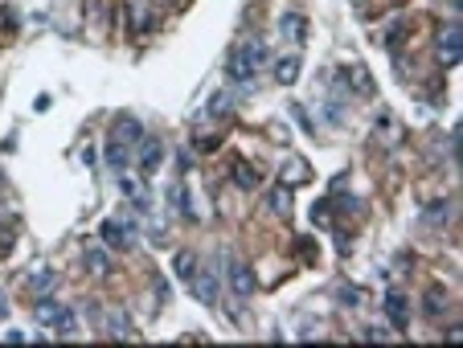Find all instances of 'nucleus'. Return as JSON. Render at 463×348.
<instances>
[{
    "label": "nucleus",
    "mask_w": 463,
    "mask_h": 348,
    "mask_svg": "<svg viewBox=\"0 0 463 348\" xmlns=\"http://www.w3.org/2000/svg\"><path fill=\"white\" fill-rule=\"evenodd\" d=\"M291 180H308V164H304V160H295V164L283 168V184H287V189H291Z\"/></svg>",
    "instance_id": "obj_21"
},
{
    "label": "nucleus",
    "mask_w": 463,
    "mask_h": 348,
    "mask_svg": "<svg viewBox=\"0 0 463 348\" xmlns=\"http://www.w3.org/2000/svg\"><path fill=\"white\" fill-rule=\"evenodd\" d=\"M164 160V143L160 139H139V168L143 173H156Z\"/></svg>",
    "instance_id": "obj_9"
},
{
    "label": "nucleus",
    "mask_w": 463,
    "mask_h": 348,
    "mask_svg": "<svg viewBox=\"0 0 463 348\" xmlns=\"http://www.w3.org/2000/svg\"><path fill=\"white\" fill-rule=\"evenodd\" d=\"M385 315H390V324H394L398 332H406V328H410V299H406L402 291H390V295H385Z\"/></svg>",
    "instance_id": "obj_6"
},
{
    "label": "nucleus",
    "mask_w": 463,
    "mask_h": 348,
    "mask_svg": "<svg viewBox=\"0 0 463 348\" xmlns=\"http://www.w3.org/2000/svg\"><path fill=\"white\" fill-rule=\"evenodd\" d=\"M103 242L111 250H132V238H136V218H123V221H103Z\"/></svg>",
    "instance_id": "obj_4"
},
{
    "label": "nucleus",
    "mask_w": 463,
    "mask_h": 348,
    "mask_svg": "<svg viewBox=\"0 0 463 348\" xmlns=\"http://www.w3.org/2000/svg\"><path fill=\"white\" fill-rule=\"evenodd\" d=\"M82 262L91 266L94 275H107V270H111V259H107V250H103V246H87V254H82Z\"/></svg>",
    "instance_id": "obj_15"
},
{
    "label": "nucleus",
    "mask_w": 463,
    "mask_h": 348,
    "mask_svg": "<svg viewBox=\"0 0 463 348\" xmlns=\"http://www.w3.org/2000/svg\"><path fill=\"white\" fill-rule=\"evenodd\" d=\"M107 332L119 336V340H132V336H136V328H132V320H128L123 311H111V315H107Z\"/></svg>",
    "instance_id": "obj_13"
},
{
    "label": "nucleus",
    "mask_w": 463,
    "mask_h": 348,
    "mask_svg": "<svg viewBox=\"0 0 463 348\" xmlns=\"http://www.w3.org/2000/svg\"><path fill=\"white\" fill-rule=\"evenodd\" d=\"M460 49H463V42H460V21H447V25H443V33H439V62H443V66L460 62Z\"/></svg>",
    "instance_id": "obj_5"
},
{
    "label": "nucleus",
    "mask_w": 463,
    "mask_h": 348,
    "mask_svg": "<svg viewBox=\"0 0 463 348\" xmlns=\"http://www.w3.org/2000/svg\"><path fill=\"white\" fill-rule=\"evenodd\" d=\"M226 283H230V291L238 299H250L254 295V287H259V279H254V266L242 259H230L226 262Z\"/></svg>",
    "instance_id": "obj_2"
},
{
    "label": "nucleus",
    "mask_w": 463,
    "mask_h": 348,
    "mask_svg": "<svg viewBox=\"0 0 463 348\" xmlns=\"http://www.w3.org/2000/svg\"><path fill=\"white\" fill-rule=\"evenodd\" d=\"M37 324H49V328H58L62 336H74V311L62 304H53V299H37Z\"/></svg>",
    "instance_id": "obj_3"
},
{
    "label": "nucleus",
    "mask_w": 463,
    "mask_h": 348,
    "mask_svg": "<svg viewBox=\"0 0 463 348\" xmlns=\"http://www.w3.org/2000/svg\"><path fill=\"white\" fill-rule=\"evenodd\" d=\"M197 148H201V152H213V148H222V139H218V135H205V139H197Z\"/></svg>",
    "instance_id": "obj_25"
},
{
    "label": "nucleus",
    "mask_w": 463,
    "mask_h": 348,
    "mask_svg": "<svg viewBox=\"0 0 463 348\" xmlns=\"http://www.w3.org/2000/svg\"><path fill=\"white\" fill-rule=\"evenodd\" d=\"M25 287H29L37 299H46L49 291H53V270H37L33 279H25Z\"/></svg>",
    "instance_id": "obj_14"
},
{
    "label": "nucleus",
    "mask_w": 463,
    "mask_h": 348,
    "mask_svg": "<svg viewBox=\"0 0 463 348\" xmlns=\"http://www.w3.org/2000/svg\"><path fill=\"white\" fill-rule=\"evenodd\" d=\"M4 315H8V299H4V295H0V320H4Z\"/></svg>",
    "instance_id": "obj_29"
},
{
    "label": "nucleus",
    "mask_w": 463,
    "mask_h": 348,
    "mask_svg": "<svg viewBox=\"0 0 463 348\" xmlns=\"http://www.w3.org/2000/svg\"><path fill=\"white\" fill-rule=\"evenodd\" d=\"M107 164H111V168H119V173H123V164H128V148H123V143H115V139H111V143H107Z\"/></svg>",
    "instance_id": "obj_20"
},
{
    "label": "nucleus",
    "mask_w": 463,
    "mask_h": 348,
    "mask_svg": "<svg viewBox=\"0 0 463 348\" xmlns=\"http://www.w3.org/2000/svg\"><path fill=\"white\" fill-rule=\"evenodd\" d=\"M447 209H451L447 201H439V205H430V221H435V225H443V221H447Z\"/></svg>",
    "instance_id": "obj_23"
},
{
    "label": "nucleus",
    "mask_w": 463,
    "mask_h": 348,
    "mask_svg": "<svg viewBox=\"0 0 463 348\" xmlns=\"http://www.w3.org/2000/svg\"><path fill=\"white\" fill-rule=\"evenodd\" d=\"M304 33H308L304 17H299V12H287V17H283V37H291V42H304Z\"/></svg>",
    "instance_id": "obj_16"
},
{
    "label": "nucleus",
    "mask_w": 463,
    "mask_h": 348,
    "mask_svg": "<svg viewBox=\"0 0 463 348\" xmlns=\"http://www.w3.org/2000/svg\"><path fill=\"white\" fill-rule=\"evenodd\" d=\"M234 184H238V189H259V184H263V176H259V168H254V164H246V160H234Z\"/></svg>",
    "instance_id": "obj_11"
},
{
    "label": "nucleus",
    "mask_w": 463,
    "mask_h": 348,
    "mask_svg": "<svg viewBox=\"0 0 463 348\" xmlns=\"http://www.w3.org/2000/svg\"><path fill=\"white\" fill-rule=\"evenodd\" d=\"M119 189H123V197H132L136 205H148V193H143V184H139L136 176H123V180H119Z\"/></svg>",
    "instance_id": "obj_17"
},
{
    "label": "nucleus",
    "mask_w": 463,
    "mask_h": 348,
    "mask_svg": "<svg viewBox=\"0 0 463 348\" xmlns=\"http://www.w3.org/2000/svg\"><path fill=\"white\" fill-rule=\"evenodd\" d=\"M340 299H344V304H361V291H353V287H340Z\"/></svg>",
    "instance_id": "obj_26"
},
{
    "label": "nucleus",
    "mask_w": 463,
    "mask_h": 348,
    "mask_svg": "<svg viewBox=\"0 0 463 348\" xmlns=\"http://www.w3.org/2000/svg\"><path fill=\"white\" fill-rule=\"evenodd\" d=\"M209 111H230V98H226V94H218V98L209 103Z\"/></svg>",
    "instance_id": "obj_27"
},
{
    "label": "nucleus",
    "mask_w": 463,
    "mask_h": 348,
    "mask_svg": "<svg viewBox=\"0 0 463 348\" xmlns=\"http://www.w3.org/2000/svg\"><path fill=\"white\" fill-rule=\"evenodd\" d=\"M193 295L209 307L218 304V270H197L193 275Z\"/></svg>",
    "instance_id": "obj_7"
},
{
    "label": "nucleus",
    "mask_w": 463,
    "mask_h": 348,
    "mask_svg": "<svg viewBox=\"0 0 463 348\" xmlns=\"http://www.w3.org/2000/svg\"><path fill=\"white\" fill-rule=\"evenodd\" d=\"M295 78H299V53H287V58H279L275 82H279V87H291Z\"/></svg>",
    "instance_id": "obj_12"
},
{
    "label": "nucleus",
    "mask_w": 463,
    "mask_h": 348,
    "mask_svg": "<svg viewBox=\"0 0 463 348\" xmlns=\"http://www.w3.org/2000/svg\"><path fill=\"white\" fill-rule=\"evenodd\" d=\"M271 209H275L279 218H287V214H291V189H287V184L271 193Z\"/></svg>",
    "instance_id": "obj_19"
},
{
    "label": "nucleus",
    "mask_w": 463,
    "mask_h": 348,
    "mask_svg": "<svg viewBox=\"0 0 463 348\" xmlns=\"http://www.w3.org/2000/svg\"><path fill=\"white\" fill-rule=\"evenodd\" d=\"M291 115H295V119H299V128L308 131V135H312V131H316V128H312V119H308V115H304V107H291Z\"/></svg>",
    "instance_id": "obj_24"
},
{
    "label": "nucleus",
    "mask_w": 463,
    "mask_h": 348,
    "mask_svg": "<svg viewBox=\"0 0 463 348\" xmlns=\"http://www.w3.org/2000/svg\"><path fill=\"white\" fill-rule=\"evenodd\" d=\"M168 205L177 209V218H181V221H193V218H197L193 197H189V184H173V189H168Z\"/></svg>",
    "instance_id": "obj_8"
},
{
    "label": "nucleus",
    "mask_w": 463,
    "mask_h": 348,
    "mask_svg": "<svg viewBox=\"0 0 463 348\" xmlns=\"http://www.w3.org/2000/svg\"><path fill=\"white\" fill-rule=\"evenodd\" d=\"M177 275H181L185 283H193V275H197V254H193V250H181V254H177Z\"/></svg>",
    "instance_id": "obj_18"
},
{
    "label": "nucleus",
    "mask_w": 463,
    "mask_h": 348,
    "mask_svg": "<svg viewBox=\"0 0 463 348\" xmlns=\"http://www.w3.org/2000/svg\"><path fill=\"white\" fill-rule=\"evenodd\" d=\"M426 307H430V311H443V307H447V291H443V287H430V291H426Z\"/></svg>",
    "instance_id": "obj_22"
},
{
    "label": "nucleus",
    "mask_w": 463,
    "mask_h": 348,
    "mask_svg": "<svg viewBox=\"0 0 463 348\" xmlns=\"http://www.w3.org/2000/svg\"><path fill=\"white\" fill-rule=\"evenodd\" d=\"M111 139H115V143H128V148H132V143H139V139H143V128H139V119L123 115V119L115 123V131H111Z\"/></svg>",
    "instance_id": "obj_10"
},
{
    "label": "nucleus",
    "mask_w": 463,
    "mask_h": 348,
    "mask_svg": "<svg viewBox=\"0 0 463 348\" xmlns=\"http://www.w3.org/2000/svg\"><path fill=\"white\" fill-rule=\"evenodd\" d=\"M369 340H390V328H369Z\"/></svg>",
    "instance_id": "obj_28"
},
{
    "label": "nucleus",
    "mask_w": 463,
    "mask_h": 348,
    "mask_svg": "<svg viewBox=\"0 0 463 348\" xmlns=\"http://www.w3.org/2000/svg\"><path fill=\"white\" fill-rule=\"evenodd\" d=\"M267 45L263 42H250V45H238L230 58H226V78L238 82V87H246V82H254V74L267 66Z\"/></svg>",
    "instance_id": "obj_1"
}]
</instances>
